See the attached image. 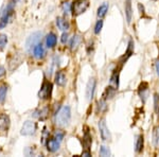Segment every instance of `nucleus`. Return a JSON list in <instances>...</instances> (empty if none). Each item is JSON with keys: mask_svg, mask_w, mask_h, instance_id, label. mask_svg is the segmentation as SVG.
Segmentation results:
<instances>
[{"mask_svg": "<svg viewBox=\"0 0 159 157\" xmlns=\"http://www.w3.org/2000/svg\"><path fill=\"white\" fill-rule=\"evenodd\" d=\"M70 118H71V112H70V107L69 106H64L56 113V117H55V123L61 127H67L70 122Z\"/></svg>", "mask_w": 159, "mask_h": 157, "instance_id": "nucleus-1", "label": "nucleus"}, {"mask_svg": "<svg viewBox=\"0 0 159 157\" xmlns=\"http://www.w3.org/2000/svg\"><path fill=\"white\" fill-rule=\"evenodd\" d=\"M89 7V0H74L72 6H71V11L74 16H79L82 13H84Z\"/></svg>", "mask_w": 159, "mask_h": 157, "instance_id": "nucleus-2", "label": "nucleus"}, {"mask_svg": "<svg viewBox=\"0 0 159 157\" xmlns=\"http://www.w3.org/2000/svg\"><path fill=\"white\" fill-rule=\"evenodd\" d=\"M51 95H52V84L48 81H45L43 83V86H42V88H40L39 92H38V97H39L40 99L47 100V99H50Z\"/></svg>", "mask_w": 159, "mask_h": 157, "instance_id": "nucleus-3", "label": "nucleus"}, {"mask_svg": "<svg viewBox=\"0 0 159 157\" xmlns=\"http://www.w3.org/2000/svg\"><path fill=\"white\" fill-rule=\"evenodd\" d=\"M42 36H43V34L40 32L33 33V34L31 35L29 38H28L27 43H25V47H27V50L28 51H32L33 48H34L35 46H36L37 44L40 42V39H42Z\"/></svg>", "mask_w": 159, "mask_h": 157, "instance_id": "nucleus-4", "label": "nucleus"}, {"mask_svg": "<svg viewBox=\"0 0 159 157\" xmlns=\"http://www.w3.org/2000/svg\"><path fill=\"white\" fill-rule=\"evenodd\" d=\"M36 131V124L35 122H32V121H25L21 127V131H20V134L24 136H30L33 135Z\"/></svg>", "mask_w": 159, "mask_h": 157, "instance_id": "nucleus-5", "label": "nucleus"}, {"mask_svg": "<svg viewBox=\"0 0 159 157\" xmlns=\"http://www.w3.org/2000/svg\"><path fill=\"white\" fill-rule=\"evenodd\" d=\"M99 130H100V134H101V137L103 140H105V141L110 140L111 136H110V133L106 127V122H105L104 119H102L99 122Z\"/></svg>", "mask_w": 159, "mask_h": 157, "instance_id": "nucleus-6", "label": "nucleus"}, {"mask_svg": "<svg viewBox=\"0 0 159 157\" xmlns=\"http://www.w3.org/2000/svg\"><path fill=\"white\" fill-rule=\"evenodd\" d=\"M96 80L94 79H90L87 84V87H86V97H87V100H92L93 98V95H94V90H96Z\"/></svg>", "mask_w": 159, "mask_h": 157, "instance_id": "nucleus-7", "label": "nucleus"}, {"mask_svg": "<svg viewBox=\"0 0 159 157\" xmlns=\"http://www.w3.org/2000/svg\"><path fill=\"white\" fill-rule=\"evenodd\" d=\"M60 145H61V141L58 139H56L55 137L53 138H48V141H47V149L49 152H52L54 153L60 149Z\"/></svg>", "mask_w": 159, "mask_h": 157, "instance_id": "nucleus-8", "label": "nucleus"}, {"mask_svg": "<svg viewBox=\"0 0 159 157\" xmlns=\"http://www.w3.org/2000/svg\"><path fill=\"white\" fill-rule=\"evenodd\" d=\"M10 117L6 114H0V131L6 132L10 127Z\"/></svg>", "mask_w": 159, "mask_h": 157, "instance_id": "nucleus-9", "label": "nucleus"}, {"mask_svg": "<svg viewBox=\"0 0 159 157\" xmlns=\"http://www.w3.org/2000/svg\"><path fill=\"white\" fill-rule=\"evenodd\" d=\"M48 115H49V107L48 106L35 110L34 114H33L34 117H36L37 119H39V120H46L48 118Z\"/></svg>", "mask_w": 159, "mask_h": 157, "instance_id": "nucleus-10", "label": "nucleus"}, {"mask_svg": "<svg viewBox=\"0 0 159 157\" xmlns=\"http://www.w3.org/2000/svg\"><path fill=\"white\" fill-rule=\"evenodd\" d=\"M132 54H134V42H133V40H129V47H127V50H126V52H125V54L122 56L121 58V62H120V63L122 64H124L125 62H126L127 60H129V58Z\"/></svg>", "mask_w": 159, "mask_h": 157, "instance_id": "nucleus-11", "label": "nucleus"}, {"mask_svg": "<svg viewBox=\"0 0 159 157\" xmlns=\"http://www.w3.org/2000/svg\"><path fill=\"white\" fill-rule=\"evenodd\" d=\"M148 92V83L143 82V83L140 84L139 89H138V94H139V96L141 97V99H142L143 102H145V100H147Z\"/></svg>", "mask_w": 159, "mask_h": 157, "instance_id": "nucleus-12", "label": "nucleus"}, {"mask_svg": "<svg viewBox=\"0 0 159 157\" xmlns=\"http://www.w3.org/2000/svg\"><path fill=\"white\" fill-rule=\"evenodd\" d=\"M33 54L36 58H43L45 56L46 52H45V49H43V45L40 43H38L34 48H33Z\"/></svg>", "mask_w": 159, "mask_h": 157, "instance_id": "nucleus-13", "label": "nucleus"}, {"mask_svg": "<svg viewBox=\"0 0 159 157\" xmlns=\"http://www.w3.org/2000/svg\"><path fill=\"white\" fill-rule=\"evenodd\" d=\"M125 16H126L127 22L132 21V16H133V10H132V0H126L125 1Z\"/></svg>", "mask_w": 159, "mask_h": 157, "instance_id": "nucleus-14", "label": "nucleus"}, {"mask_svg": "<svg viewBox=\"0 0 159 157\" xmlns=\"http://www.w3.org/2000/svg\"><path fill=\"white\" fill-rule=\"evenodd\" d=\"M56 25L61 31H67L69 29V22L65 18H61V17L56 18Z\"/></svg>", "mask_w": 159, "mask_h": 157, "instance_id": "nucleus-15", "label": "nucleus"}, {"mask_svg": "<svg viewBox=\"0 0 159 157\" xmlns=\"http://www.w3.org/2000/svg\"><path fill=\"white\" fill-rule=\"evenodd\" d=\"M55 83L58 86H64L66 84V76L64 71H57L55 76Z\"/></svg>", "mask_w": 159, "mask_h": 157, "instance_id": "nucleus-16", "label": "nucleus"}, {"mask_svg": "<svg viewBox=\"0 0 159 157\" xmlns=\"http://www.w3.org/2000/svg\"><path fill=\"white\" fill-rule=\"evenodd\" d=\"M116 91H117V89L115 88V87H112L111 85H110V86H107L106 89H105V91H104V94H103V99L104 100L111 99V98L115 96Z\"/></svg>", "mask_w": 159, "mask_h": 157, "instance_id": "nucleus-17", "label": "nucleus"}, {"mask_svg": "<svg viewBox=\"0 0 159 157\" xmlns=\"http://www.w3.org/2000/svg\"><path fill=\"white\" fill-rule=\"evenodd\" d=\"M56 42H57V37L54 33H50L48 34L47 39H46V43H47L48 48H53L56 45Z\"/></svg>", "mask_w": 159, "mask_h": 157, "instance_id": "nucleus-18", "label": "nucleus"}, {"mask_svg": "<svg viewBox=\"0 0 159 157\" xmlns=\"http://www.w3.org/2000/svg\"><path fill=\"white\" fill-rule=\"evenodd\" d=\"M82 43V38L80 35H74L72 37V39H71V43H70V49L71 50H76V49L79 48V46L81 45Z\"/></svg>", "mask_w": 159, "mask_h": 157, "instance_id": "nucleus-19", "label": "nucleus"}, {"mask_svg": "<svg viewBox=\"0 0 159 157\" xmlns=\"http://www.w3.org/2000/svg\"><path fill=\"white\" fill-rule=\"evenodd\" d=\"M110 85L118 89L119 87V70H115V72L112 73L111 78H110Z\"/></svg>", "mask_w": 159, "mask_h": 157, "instance_id": "nucleus-20", "label": "nucleus"}, {"mask_svg": "<svg viewBox=\"0 0 159 157\" xmlns=\"http://www.w3.org/2000/svg\"><path fill=\"white\" fill-rule=\"evenodd\" d=\"M107 12H108V3L105 2V3H103L102 6L99 7L97 15H98V17H100V18H102V17H104L105 15H106Z\"/></svg>", "mask_w": 159, "mask_h": 157, "instance_id": "nucleus-21", "label": "nucleus"}, {"mask_svg": "<svg viewBox=\"0 0 159 157\" xmlns=\"http://www.w3.org/2000/svg\"><path fill=\"white\" fill-rule=\"evenodd\" d=\"M143 142H144V139H143L142 135H139L136 141V152L137 153H141L143 150Z\"/></svg>", "mask_w": 159, "mask_h": 157, "instance_id": "nucleus-22", "label": "nucleus"}, {"mask_svg": "<svg viewBox=\"0 0 159 157\" xmlns=\"http://www.w3.org/2000/svg\"><path fill=\"white\" fill-rule=\"evenodd\" d=\"M7 92V86L6 84H2L1 86H0V102L1 103H3L6 101Z\"/></svg>", "mask_w": 159, "mask_h": 157, "instance_id": "nucleus-23", "label": "nucleus"}, {"mask_svg": "<svg viewBox=\"0 0 159 157\" xmlns=\"http://www.w3.org/2000/svg\"><path fill=\"white\" fill-rule=\"evenodd\" d=\"M153 142L157 148H159V127H156L153 131Z\"/></svg>", "mask_w": 159, "mask_h": 157, "instance_id": "nucleus-24", "label": "nucleus"}, {"mask_svg": "<svg viewBox=\"0 0 159 157\" xmlns=\"http://www.w3.org/2000/svg\"><path fill=\"white\" fill-rule=\"evenodd\" d=\"M83 143L86 145L87 150H89V146L91 145V136H90V134L88 133V131L85 132V135H84V138H83Z\"/></svg>", "mask_w": 159, "mask_h": 157, "instance_id": "nucleus-25", "label": "nucleus"}, {"mask_svg": "<svg viewBox=\"0 0 159 157\" xmlns=\"http://www.w3.org/2000/svg\"><path fill=\"white\" fill-rule=\"evenodd\" d=\"M107 109V105H106V102L105 100H101V101L98 102V110L99 112H105Z\"/></svg>", "mask_w": 159, "mask_h": 157, "instance_id": "nucleus-26", "label": "nucleus"}, {"mask_svg": "<svg viewBox=\"0 0 159 157\" xmlns=\"http://www.w3.org/2000/svg\"><path fill=\"white\" fill-rule=\"evenodd\" d=\"M100 155L101 156H109L110 155V151L107 146L102 145L101 149H100Z\"/></svg>", "mask_w": 159, "mask_h": 157, "instance_id": "nucleus-27", "label": "nucleus"}, {"mask_svg": "<svg viewBox=\"0 0 159 157\" xmlns=\"http://www.w3.org/2000/svg\"><path fill=\"white\" fill-rule=\"evenodd\" d=\"M61 7H63V12H64V14H66L67 15L69 12L71 11V4L69 3V2H64L63 3V6H61Z\"/></svg>", "mask_w": 159, "mask_h": 157, "instance_id": "nucleus-28", "label": "nucleus"}, {"mask_svg": "<svg viewBox=\"0 0 159 157\" xmlns=\"http://www.w3.org/2000/svg\"><path fill=\"white\" fill-rule=\"evenodd\" d=\"M102 27H103V21L100 19V20H98V22L96 24V27H94V33H96V34H99L100 31L102 30Z\"/></svg>", "mask_w": 159, "mask_h": 157, "instance_id": "nucleus-29", "label": "nucleus"}, {"mask_svg": "<svg viewBox=\"0 0 159 157\" xmlns=\"http://www.w3.org/2000/svg\"><path fill=\"white\" fill-rule=\"evenodd\" d=\"M7 43V37L4 34H0V48H3Z\"/></svg>", "mask_w": 159, "mask_h": 157, "instance_id": "nucleus-30", "label": "nucleus"}, {"mask_svg": "<svg viewBox=\"0 0 159 157\" xmlns=\"http://www.w3.org/2000/svg\"><path fill=\"white\" fill-rule=\"evenodd\" d=\"M64 136H65V133L63 132V131H56V132L54 133V137L56 138V139H58L60 141H61L63 140V138H64Z\"/></svg>", "mask_w": 159, "mask_h": 157, "instance_id": "nucleus-31", "label": "nucleus"}, {"mask_svg": "<svg viewBox=\"0 0 159 157\" xmlns=\"http://www.w3.org/2000/svg\"><path fill=\"white\" fill-rule=\"evenodd\" d=\"M154 105H155V110L157 112L158 106H159V95L158 94L154 95Z\"/></svg>", "mask_w": 159, "mask_h": 157, "instance_id": "nucleus-32", "label": "nucleus"}, {"mask_svg": "<svg viewBox=\"0 0 159 157\" xmlns=\"http://www.w3.org/2000/svg\"><path fill=\"white\" fill-rule=\"evenodd\" d=\"M138 9H139V11H140L141 16H142V17H147V16H145V13H144V7H143L142 4H141V3L138 4Z\"/></svg>", "mask_w": 159, "mask_h": 157, "instance_id": "nucleus-33", "label": "nucleus"}, {"mask_svg": "<svg viewBox=\"0 0 159 157\" xmlns=\"http://www.w3.org/2000/svg\"><path fill=\"white\" fill-rule=\"evenodd\" d=\"M68 40V34L67 33H64L63 35H61V43L63 44H66Z\"/></svg>", "mask_w": 159, "mask_h": 157, "instance_id": "nucleus-34", "label": "nucleus"}, {"mask_svg": "<svg viewBox=\"0 0 159 157\" xmlns=\"http://www.w3.org/2000/svg\"><path fill=\"white\" fill-rule=\"evenodd\" d=\"M4 74H6V68L3 66H0V78L3 76Z\"/></svg>", "mask_w": 159, "mask_h": 157, "instance_id": "nucleus-35", "label": "nucleus"}, {"mask_svg": "<svg viewBox=\"0 0 159 157\" xmlns=\"http://www.w3.org/2000/svg\"><path fill=\"white\" fill-rule=\"evenodd\" d=\"M155 67H156V71H157V74L159 76V58L156 61V64H155Z\"/></svg>", "mask_w": 159, "mask_h": 157, "instance_id": "nucleus-36", "label": "nucleus"}, {"mask_svg": "<svg viewBox=\"0 0 159 157\" xmlns=\"http://www.w3.org/2000/svg\"><path fill=\"white\" fill-rule=\"evenodd\" d=\"M82 156H90V152H89V150L83 152V153H82Z\"/></svg>", "mask_w": 159, "mask_h": 157, "instance_id": "nucleus-37", "label": "nucleus"}, {"mask_svg": "<svg viewBox=\"0 0 159 157\" xmlns=\"http://www.w3.org/2000/svg\"><path fill=\"white\" fill-rule=\"evenodd\" d=\"M17 1H18V0H10V2H11V3H13V4H15Z\"/></svg>", "mask_w": 159, "mask_h": 157, "instance_id": "nucleus-38", "label": "nucleus"}, {"mask_svg": "<svg viewBox=\"0 0 159 157\" xmlns=\"http://www.w3.org/2000/svg\"><path fill=\"white\" fill-rule=\"evenodd\" d=\"M157 113H158V116H159V106H158V109H157Z\"/></svg>", "mask_w": 159, "mask_h": 157, "instance_id": "nucleus-39", "label": "nucleus"}, {"mask_svg": "<svg viewBox=\"0 0 159 157\" xmlns=\"http://www.w3.org/2000/svg\"><path fill=\"white\" fill-rule=\"evenodd\" d=\"M152 1H157V0H152Z\"/></svg>", "mask_w": 159, "mask_h": 157, "instance_id": "nucleus-40", "label": "nucleus"}]
</instances>
